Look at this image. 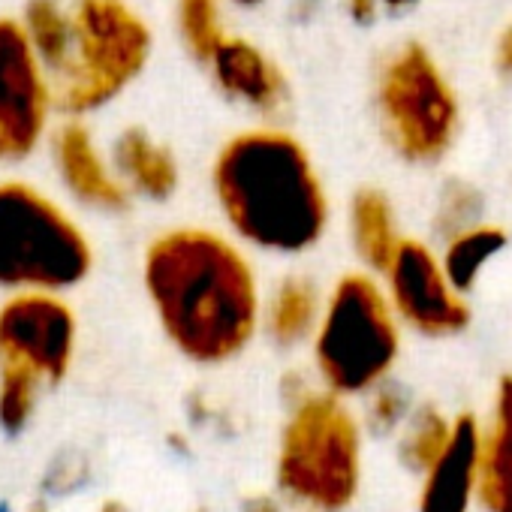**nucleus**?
<instances>
[{"label": "nucleus", "mask_w": 512, "mask_h": 512, "mask_svg": "<svg viewBox=\"0 0 512 512\" xmlns=\"http://www.w3.org/2000/svg\"><path fill=\"white\" fill-rule=\"evenodd\" d=\"M145 290L181 356L196 365L235 359L260 326V287L247 256L211 229H172L145 253Z\"/></svg>", "instance_id": "obj_1"}, {"label": "nucleus", "mask_w": 512, "mask_h": 512, "mask_svg": "<svg viewBox=\"0 0 512 512\" xmlns=\"http://www.w3.org/2000/svg\"><path fill=\"white\" fill-rule=\"evenodd\" d=\"M70 55L52 79V106L85 115L112 103L148 64L151 31L124 0H79L70 10Z\"/></svg>", "instance_id": "obj_4"}, {"label": "nucleus", "mask_w": 512, "mask_h": 512, "mask_svg": "<svg viewBox=\"0 0 512 512\" xmlns=\"http://www.w3.org/2000/svg\"><path fill=\"white\" fill-rule=\"evenodd\" d=\"M211 187L229 229L256 250L305 253L326 232V190L290 133L266 127L229 139L214 160Z\"/></svg>", "instance_id": "obj_2"}, {"label": "nucleus", "mask_w": 512, "mask_h": 512, "mask_svg": "<svg viewBox=\"0 0 512 512\" xmlns=\"http://www.w3.org/2000/svg\"><path fill=\"white\" fill-rule=\"evenodd\" d=\"M383 4H386L389 10H404V7L416 4V0H383Z\"/></svg>", "instance_id": "obj_29"}, {"label": "nucleus", "mask_w": 512, "mask_h": 512, "mask_svg": "<svg viewBox=\"0 0 512 512\" xmlns=\"http://www.w3.org/2000/svg\"><path fill=\"white\" fill-rule=\"evenodd\" d=\"M31 512H46V509H31Z\"/></svg>", "instance_id": "obj_31"}, {"label": "nucleus", "mask_w": 512, "mask_h": 512, "mask_svg": "<svg viewBox=\"0 0 512 512\" xmlns=\"http://www.w3.org/2000/svg\"><path fill=\"white\" fill-rule=\"evenodd\" d=\"M497 61H500V67H503L506 73H512V28H509V31L503 34V40H500Z\"/></svg>", "instance_id": "obj_27"}, {"label": "nucleus", "mask_w": 512, "mask_h": 512, "mask_svg": "<svg viewBox=\"0 0 512 512\" xmlns=\"http://www.w3.org/2000/svg\"><path fill=\"white\" fill-rule=\"evenodd\" d=\"M244 512H281V503L269 494H253L244 500Z\"/></svg>", "instance_id": "obj_25"}, {"label": "nucleus", "mask_w": 512, "mask_h": 512, "mask_svg": "<svg viewBox=\"0 0 512 512\" xmlns=\"http://www.w3.org/2000/svg\"><path fill=\"white\" fill-rule=\"evenodd\" d=\"M347 7H350V16L356 19V22H371L374 19V13H377V0H347Z\"/></svg>", "instance_id": "obj_26"}, {"label": "nucleus", "mask_w": 512, "mask_h": 512, "mask_svg": "<svg viewBox=\"0 0 512 512\" xmlns=\"http://www.w3.org/2000/svg\"><path fill=\"white\" fill-rule=\"evenodd\" d=\"M52 148L58 175L73 199L100 211H121L127 205V187L121 184L115 169L100 157L88 127L64 124L55 133Z\"/></svg>", "instance_id": "obj_12"}, {"label": "nucleus", "mask_w": 512, "mask_h": 512, "mask_svg": "<svg viewBox=\"0 0 512 512\" xmlns=\"http://www.w3.org/2000/svg\"><path fill=\"white\" fill-rule=\"evenodd\" d=\"M76 350V317L58 293H16L0 305V362L61 383Z\"/></svg>", "instance_id": "obj_8"}, {"label": "nucleus", "mask_w": 512, "mask_h": 512, "mask_svg": "<svg viewBox=\"0 0 512 512\" xmlns=\"http://www.w3.org/2000/svg\"><path fill=\"white\" fill-rule=\"evenodd\" d=\"M476 458H479L476 422L470 416H461L443 452L431 464V476L422 491V512H464L476 473Z\"/></svg>", "instance_id": "obj_13"}, {"label": "nucleus", "mask_w": 512, "mask_h": 512, "mask_svg": "<svg viewBox=\"0 0 512 512\" xmlns=\"http://www.w3.org/2000/svg\"><path fill=\"white\" fill-rule=\"evenodd\" d=\"M97 512H130V509H127V506H124L121 500H106V503H103V506H100Z\"/></svg>", "instance_id": "obj_28"}, {"label": "nucleus", "mask_w": 512, "mask_h": 512, "mask_svg": "<svg viewBox=\"0 0 512 512\" xmlns=\"http://www.w3.org/2000/svg\"><path fill=\"white\" fill-rule=\"evenodd\" d=\"M392 308L425 335H449L467 326L470 314L449 287L443 266L419 241H398L386 266Z\"/></svg>", "instance_id": "obj_10"}, {"label": "nucleus", "mask_w": 512, "mask_h": 512, "mask_svg": "<svg viewBox=\"0 0 512 512\" xmlns=\"http://www.w3.org/2000/svg\"><path fill=\"white\" fill-rule=\"evenodd\" d=\"M178 28L187 52L202 64L226 37L217 0H178Z\"/></svg>", "instance_id": "obj_20"}, {"label": "nucleus", "mask_w": 512, "mask_h": 512, "mask_svg": "<svg viewBox=\"0 0 512 512\" xmlns=\"http://www.w3.org/2000/svg\"><path fill=\"white\" fill-rule=\"evenodd\" d=\"M446 440H449V425L443 422L440 413L425 407V410L416 413V419L410 422L407 437L401 440V461L410 470H431V464L443 452Z\"/></svg>", "instance_id": "obj_21"}, {"label": "nucleus", "mask_w": 512, "mask_h": 512, "mask_svg": "<svg viewBox=\"0 0 512 512\" xmlns=\"http://www.w3.org/2000/svg\"><path fill=\"white\" fill-rule=\"evenodd\" d=\"M350 232H353L359 260L368 269L386 272L401 238L395 232L392 208L383 193H377V190L356 193V199L350 205Z\"/></svg>", "instance_id": "obj_16"}, {"label": "nucleus", "mask_w": 512, "mask_h": 512, "mask_svg": "<svg viewBox=\"0 0 512 512\" xmlns=\"http://www.w3.org/2000/svg\"><path fill=\"white\" fill-rule=\"evenodd\" d=\"M88 461H82L79 455H67V458H58L52 467H49V476H46V491L52 494H70L76 491L85 479H88Z\"/></svg>", "instance_id": "obj_22"}, {"label": "nucleus", "mask_w": 512, "mask_h": 512, "mask_svg": "<svg viewBox=\"0 0 512 512\" xmlns=\"http://www.w3.org/2000/svg\"><path fill=\"white\" fill-rule=\"evenodd\" d=\"M205 64L220 91L253 112H275L287 103V82L260 46L223 37Z\"/></svg>", "instance_id": "obj_11"}, {"label": "nucleus", "mask_w": 512, "mask_h": 512, "mask_svg": "<svg viewBox=\"0 0 512 512\" xmlns=\"http://www.w3.org/2000/svg\"><path fill=\"white\" fill-rule=\"evenodd\" d=\"M506 244V235L494 226H473L458 232L443 256V275L455 293H464L476 284L479 272L494 253H500Z\"/></svg>", "instance_id": "obj_18"}, {"label": "nucleus", "mask_w": 512, "mask_h": 512, "mask_svg": "<svg viewBox=\"0 0 512 512\" xmlns=\"http://www.w3.org/2000/svg\"><path fill=\"white\" fill-rule=\"evenodd\" d=\"M476 464L482 503L491 512H512V377L500 383L497 419Z\"/></svg>", "instance_id": "obj_15"}, {"label": "nucleus", "mask_w": 512, "mask_h": 512, "mask_svg": "<svg viewBox=\"0 0 512 512\" xmlns=\"http://www.w3.org/2000/svg\"><path fill=\"white\" fill-rule=\"evenodd\" d=\"M320 320L317 287L305 278H287L269 302V335L281 347L305 341Z\"/></svg>", "instance_id": "obj_17"}, {"label": "nucleus", "mask_w": 512, "mask_h": 512, "mask_svg": "<svg viewBox=\"0 0 512 512\" xmlns=\"http://www.w3.org/2000/svg\"><path fill=\"white\" fill-rule=\"evenodd\" d=\"M443 205H446V208H443V214H440V223L449 226V229H458V226L467 223L470 214L476 211V193H473V190L449 193Z\"/></svg>", "instance_id": "obj_23"}, {"label": "nucleus", "mask_w": 512, "mask_h": 512, "mask_svg": "<svg viewBox=\"0 0 512 512\" xmlns=\"http://www.w3.org/2000/svg\"><path fill=\"white\" fill-rule=\"evenodd\" d=\"M43 389V377L25 365L0 362V428L7 434L25 431L37 410V398Z\"/></svg>", "instance_id": "obj_19"}, {"label": "nucleus", "mask_w": 512, "mask_h": 512, "mask_svg": "<svg viewBox=\"0 0 512 512\" xmlns=\"http://www.w3.org/2000/svg\"><path fill=\"white\" fill-rule=\"evenodd\" d=\"M232 4H238V7H260L263 0H232Z\"/></svg>", "instance_id": "obj_30"}, {"label": "nucleus", "mask_w": 512, "mask_h": 512, "mask_svg": "<svg viewBox=\"0 0 512 512\" xmlns=\"http://www.w3.org/2000/svg\"><path fill=\"white\" fill-rule=\"evenodd\" d=\"M112 169L121 178L124 187H130L133 193L163 202L175 193L178 187V163L169 154V148H163L160 142H154L145 130L130 127L115 139L112 148Z\"/></svg>", "instance_id": "obj_14"}, {"label": "nucleus", "mask_w": 512, "mask_h": 512, "mask_svg": "<svg viewBox=\"0 0 512 512\" xmlns=\"http://www.w3.org/2000/svg\"><path fill=\"white\" fill-rule=\"evenodd\" d=\"M377 106L392 145L407 160L440 157L455 133V100L428 52L404 46L380 73Z\"/></svg>", "instance_id": "obj_7"}, {"label": "nucleus", "mask_w": 512, "mask_h": 512, "mask_svg": "<svg viewBox=\"0 0 512 512\" xmlns=\"http://www.w3.org/2000/svg\"><path fill=\"white\" fill-rule=\"evenodd\" d=\"M401 413H404V398H401L392 386L380 389V392H377V401H374V410H371L374 422H377L380 428H392V425L401 419Z\"/></svg>", "instance_id": "obj_24"}, {"label": "nucleus", "mask_w": 512, "mask_h": 512, "mask_svg": "<svg viewBox=\"0 0 512 512\" xmlns=\"http://www.w3.org/2000/svg\"><path fill=\"white\" fill-rule=\"evenodd\" d=\"M317 368L335 395H356L386 377L398 356L392 308L368 275L335 284L317 326Z\"/></svg>", "instance_id": "obj_6"}, {"label": "nucleus", "mask_w": 512, "mask_h": 512, "mask_svg": "<svg viewBox=\"0 0 512 512\" xmlns=\"http://www.w3.org/2000/svg\"><path fill=\"white\" fill-rule=\"evenodd\" d=\"M278 485L323 512L344 509L359 488V428L338 395H302L281 437Z\"/></svg>", "instance_id": "obj_5"}, {"label": "nucleus", "mask_w": 512, "mask_h": 512, "mask_svg": "<svg viewBox=\"0 0 512 512\" xmlns=\"http://www.w3.org/2000/svg\"><path fill=\"white\" fill-rule=\"evenodd\" d=\"M52 88L16 19H0V157L31 154L49 124Z\"/></svg>", "instance_id": "obj_9"}, {"label": "nucleus", "mask_w": 512, "mask_h": 512, "mask_svg": "<svg viewBox=\"0 0 512 512\" xmlns=\"http://www.w3.org/2000/svg\"><path fill=\"white\" fill-rule=\"evenodd\" d=\"M94 266L76 220L25 181L0 184V287L13 293H64Z\"/></svg>", "instance_id": "obj_3"}]
</instances>
